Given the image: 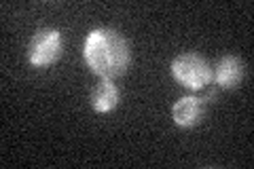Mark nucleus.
Segmentation results:
<instances>
[{"mask_svg":"<svg viewBox=\"0 0 254 169\" xmlns=\"http://www.w3.org/2000/svg\"><path fill=\"white\" fill-rule=\"evenodd\" d=\"M83 55L93 74L106 80L123 76L131 63L129 43L113 28L91 30L85 40Z\"/></svg>","mask_w":254,"mask_h":169,"instance_id":"f257e3e1","label":"nucleus"},{"mask_svg":"<svg viewBox=\"0 0 254 169\" xmlns=\"http://www.w3.org/2000/svg\"><path fill=\"white\" fill-rule=\"evenodd\" d=\"M172 74L182 87L190 91H201L205 85L212 83V66L193 51L180 53L172 61Z\"/></svg>","mask_w":254,"mask_h":169,"instance_id":"f03ea898","label":"nucleus"},{"mask_svg":"<svg viewBox=\"0 0 254 169\" xmlns=\"http://www.w3.org/2000/svg\"><path fill=\"white\" fill-rule=\"evenodd\" d=\"M64 38L62 32L55 28H43L34 32L28 45V59L36 68H49L62 57Z\"/></svg>","mask_w":254,"mask_h":169,"instance_id":"7ed1b4c3","label":"nucleus"},{"mask_svg":"<svg viewBox=\"0 0 254 169\" xmlns=\"http://www.w3.org/2000/svg\"><path fill=\"white\" fill-rule=\"evenodd\" d=\"M244 61L235 55H225L216 61V66L212 70V83L218 89H237L244 80Z\"/></svg>","mask_w":254,"mask_h":169,"instance_id":"20e7f679","label":"nucleus"},{"mask_svg":"<svg viewBox=\"0 0 254 169\" xmlns=\"http://www.w3.org/2000/svg\"><path fill=\"white\" fill-rule=\"evenodd\" d=\"M174 114V123L182 129H190V127L199 125L201 118L205 114V102L199 95H187V98H180L172 108Z\"/></svg>","mask_w":254,"mask_h":169,"instance_id":"39448f33","label":"nucleus"},{"mask_svg":"<svg viewBox=\"0 0 254 169\" xmlns=\"http://www.w3.org/2000/svg\"><path fill=\"white\" fill-rule=\"evenodd\" d=\"M117 104H119V89H117V85L113 83V80L102 78L100 83L93 87V91H91V106H93V110L104 114V112L115 110Z\"/></svg>","mask_w":254,"mask_h":169,"instance_id":"423d86ee","label":"nucleus"}]
</instances>
